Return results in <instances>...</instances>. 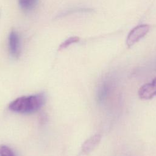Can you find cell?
I'll use <instances>...</instances> for the list:
<instances>
[{"label": "cell", "instance_id": "7", "mask_svg": "<svg viewBox=\"0 0 156 156\" xmlns=\"http://www.w3.org/2000/svg\"><path fill=\"white\" fill-rule=\"evenodd\" d=\"M79 38L78 37H71L68 38V39H66L65 41H64L59 46V49H65L66 48H67L68 46H69V45L73 44V43H77L79 41Z\"/></svg>", "mask_w": 156, "mask_h": 156}, {"label": "cell", "instance_id": "8", "mask_svg": "<svg viewBox=\"0 0 156 156\" xmlns=\"http://www.w3.org/2000/svg\"><path fill=\"white\" fill-rule=\"evenodd\" d=\"M0 156H14L12 149L6 146H0Z\"/></svg>", "mask_w": 156, "mask_h": 156}, {"label": "cell", "instance_id": "3", "mask_svg": "<svg viewBox=\"0 0 156 156\" xmlns=\"http://www.w3.org/2000/svg\"><path fill=\"white\" fill-rule=\"evenodd\" d=\"M9 48L12 57L18 58L21 54V44L19 35L16 32L12 30L9 36Z\"/></svg>", "mask_w": 156, "mask_h": 156}, {"label": "cell", "instance_id": "5", "mask_svg": "<svg viewBox=\"0 0 156 156\" xmlns=\"http://www.w3.org/2000/svg\"><path fill=\"white\" fill-rule=\"evenodd\" d=\"M101 139V135L96 134L87 140L83 144L82 149L85 154H88L92 151L99 143Z\"/></svg>", "mask_w": 156, "mask_h": 156}, {"label": "cell", "instance_id": "1", "mask_svg": "<svg viewBox=\"0 0 156 156\" xmlns=\"http://www.w3.org/2000/svg\"><path fill=\"white\" fill-rule=\"evenodd\" d=\"M45 103V96L40 93L16 98L9 105V108L14 112L29 114L38 110Z\"/></svg>", "mask_w": 156, "mask_h": 156}, {"label": "cell", "instance_id": "6", "mask_svg": "<svg viewBox=\"0 0 156 156\" xmlns=\"http://www.w3.org/2000/svg\"><path fill=\"white\" fill-rule=\"evenodd\" d=\"M37 1L38 0H18V4L21 9L28 11L36 6Z\"/></svg>", "mask_w": 156, "mask_h": 156}, {"label": "cell", "instance_id": "4", "mask_svg": "<svg viewBox=\"0 0 156 156\" xmlns=\"http://www.w3.org/2000/svg\"><path fill=\"white\" fill-rule=\"evenodd\" d=\"M138 96L141 99H150L156 96V77L151 82L143 85L138 90Z\"/></svg>", "mask_w": 156, "mask_h": 156}, {"label": "cell", "instance_id": "2", "mask_svg": "<svg viewBox=\"0 0 156 156\" xmlns=\"http://www.w3.org/2000/svg\"><path fill=\"white\" fill-rule=\"evenodd\" d=\"M150 26L147 24H140L134 27L128 34L126 44L129 48L132 46L149 32Z\"/></svg>", "mask_w": 156, "mask_h": 156}]
</instances>
